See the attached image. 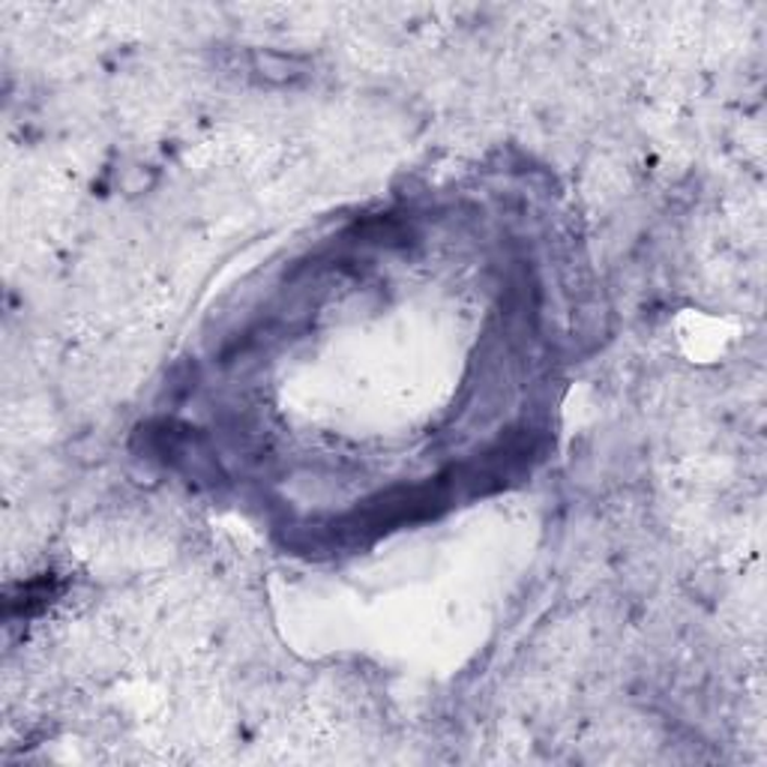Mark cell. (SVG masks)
<instances>
[{"label":"cell","mask_w":767,"mask_h":767,"mask_svg":"<svg viewBox=\"0 0 767 767\" xmlns=\"http://www.w3.org/2000/svg\"><path fill=\"white\" fill-rule=\"evenodd\" d=\"M249 63L252 72H258V78L270 84H294L306 75V63L282 51H252Z\"/></svg>","instance_id":"obj_1"}]
</instances>
